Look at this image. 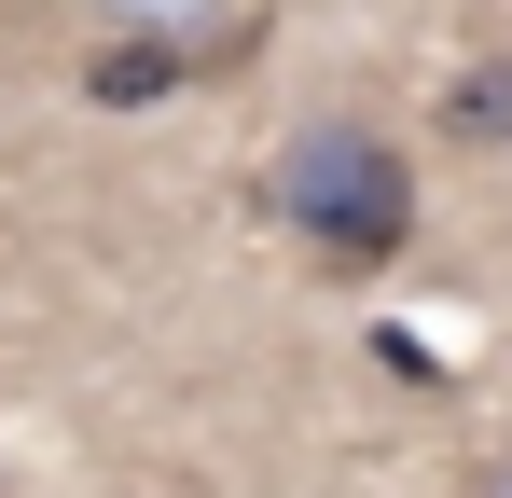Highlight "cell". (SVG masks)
<instances>
[{"label":"cell","mask_w":512,"mask_h":498,"mask_svg":"<svg viewBox=\"0 0 512 498\" xmlns=\"http://www.w3.org/2000/svg\"><path fill=\"white\" fill-rule=\"evenodd\" d=\"M443 139H471V153H485V139H512V56H485V70L443 97Z\"/></svg>","instance_id":"cell-3"},{"label":"cell","mask_w":512,"mask_h":498,"mask_svg":"<svg viewBox=\"0 0 512 498\" xmlns=\"http://www.w3.org/2000/svg\"><path fill=\"white\" fill-rule=\"evenodd\" d=\"M263 208L305 236V263H319V277H374V263H402V236H416V166H402V139H388V125L319 111L291 153L263 166Z\"/></svg>","instance_id":"cell-1"},{"label":"cell","mask_w":512,"mask_h":498,"mask_svg":"<svg viewBox=\"0 0 512 498\" xmlns=\"http://www.w3.org/2000/svg\"><path fill=\"white\" fill-rule=\"evenodd\" d=\"M194 83V42H167V28H111L84 56V97L97 111H153V97H180Z\"/></svg>","instance_id":"cell-2"},{"label":"cell","mask_w":512,"mask_h":498,"mask_svg":"<svg viewBox=\"0 0 512 498\" xmlns=\"http://www.w3.org/2000/svg\"><path fill=\"white\" fill-rule=\"evenodd\" d=\"M485 498H512V457H499V471H485Z\"/></svg>","instance_id":"cell-4"}]
</instances>
